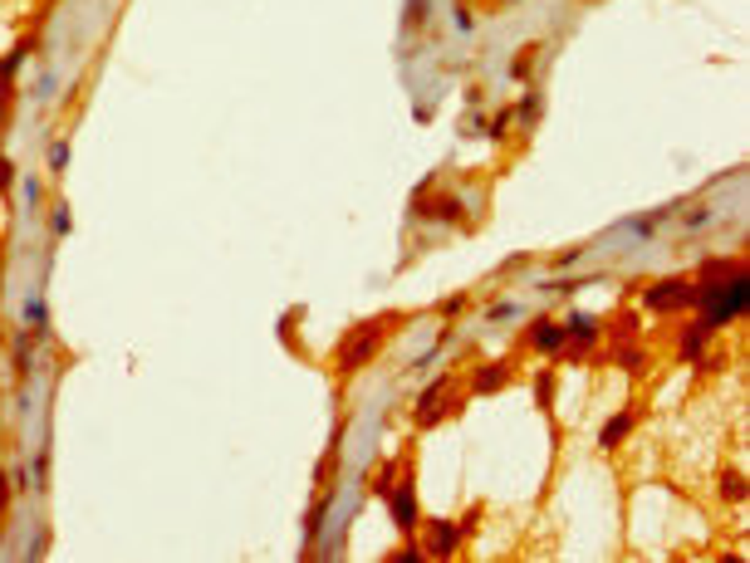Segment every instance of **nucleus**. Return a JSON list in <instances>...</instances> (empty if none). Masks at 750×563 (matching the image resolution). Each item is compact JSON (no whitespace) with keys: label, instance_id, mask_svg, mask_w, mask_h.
<instances>
[{"label":"nucleus","instance_id":"1","mask_svg":"<svg viewBox=\"0 0 750 563\" xmlns=\"http://www.w3.org/2000/svg\"><path fill=\"white\" fill-rule=\"evenodd\" d=\"M745 299H750V289H745V274H735L726 289H711V294H706V314H702V323H706V328H716V323H731L735 314H745Z\"/></svg>","mask_w":750,"mask_h":563},{"label":"nucleus","instance_id":"2","mask_svg":"<svg viewBox=\"0 0 750 563\" xmlns=\"http://www.w3.org/2000/svg\"><path fill=\"white\" fill-rule=\"evenodd\" d=\"M373 348H378V323H368V328H358V338H348L344 343V363L358 368V363L373 358Z\"/></svg>","mask_w":750,"mask_h":563},{"label":"nucleus","instance_id":"3","mask_svg":"<svg viewBox=\"0 0 750 563\" xmlns=\"http://www.w3.org/2000/svg\"><path fill=\"white\" fill-rule=\"evenodd\" d=\"M682 299H686V289H682V285H657V289L648 294V304H653V309H662V304H682Z\"/></svg>","mask_w":750,"mask_h":563},{"label":"nucleus","instance_id":"4","mask_svg":"<svg viewBox=\"0 0 750 563\" xmlns=\"http://www.w3.org/2000/svg\"><path fill=\"white\" fill-rule=\"evenodd\" d=\"M628 431H632V417H613V421L603 426V446H618Z\"/></svg>","mask_w":750,"mask_h":563},{"label":"nucleus","instance_id":"5","mask_svg":"<svg viewBox=\"0 0 750 563\" xmlns=\"http://www.w3.org/2000/svg\"><path fill=\"white\" fill-rule=\"evenodd\" d=\"M534 348L554 353V348H559V328H554V323H540V328H534Z\"/></svg>","mask_w":750,"mask_h":563},{"label":"nucleus","instance_id":"6","mask_svg":"<svg viewBox=\"0 0 750 563\" xmlns=\"http://www.w3.org/2000/svg\"><path fill=\"white\" fill-rule=\"evenodd\" d=\"M412 519H417V515H412V490H402V495H397V524L412 529Z\"/></svg>","mask_w":750,"mask_h":563},{"label":"nucleus","instance_id":"7","mask_svg":"<svg viewBox=\"0 0 750 563\" xmlns=\"http://www.w3.org/2000/svg\"><path fill=\"white\" fill-rule=\"evenodd\" d=\"M49 166H55V172H64V166H69V147H64V142L49 152Z\"/></svg>","mask_w":750,"mask_h":563},{"label":"nucleus","instance_id":"8","mask_svg":"<svg viewBox=\"0 0 750 563\" xmlns=\"http://www.w3.org/2000/svg\"><path fill=\"white\" fill-rule=\"evenodd\" d=\"M25 318H30V323H44V299H30V304H25Z\"/></svg>","mask_w":750,"mask_h":563},{"label":"nucleus","instance_id":"9","mask_svg":"<svg viewBox=\"0 0 750 563\" xmlns=\"http://www.w3.org/2000/svg\"><path fill=\"white\" fill-rule=\"evenodd\" d=\"M10 177H15V166H10V162H0V187H10Z\"/></svg>","mask_w":750,"mask_h":563}]
</instances>
